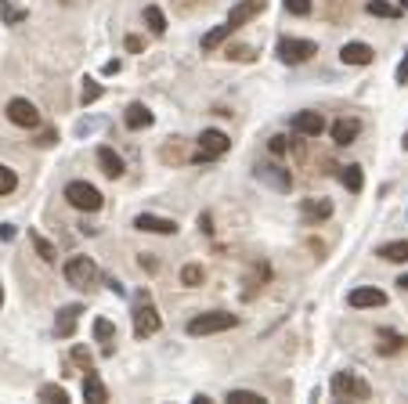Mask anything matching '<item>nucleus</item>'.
Listing matches in <instances>:
<instances>
[{
	"label": "nucleus",
	"instance_id": "16",
	"mask_svg": "<svg viewBox=\"0 0 408 404\" xmlns=\"http://www.w3.org/2000/svg\"><path fill=\"white\" fill-rule=\"evenodd\" d=\"M358 134H361V123H358V119H336V123H332V141L343 145V148L354 145Z\"/></svg>",
	"mask_w": 408,
	"mask_h": 404
},
{
	"label": "nucleus",
	"instance_id": "28",
	"mask_svg": "<svg viewBox=\"0 0 408 404\" xmlns=\"http://www.w3.org/2000/svg\"><path fill=\"white\" fill-rule=\"evenodd\" d=\"M203 278H206L203 264H188V267L181 271V286H188V289H196V286H203Z\"/></svg>",
	"mask_w": 408,
	"mask_h": 404
},
{
	"label": "nucleus",
	"instance_id": "26",
	"mask_svg": "<svg viewBox=\"0 0 408 404\" xmlns=\"http://www.w3.org/2000/svg\"><path fill=\"white\" fill-rule=\"evenodd\" d=\"M145 22H148V29H152L155 37H163V33H167V15H163L160 8H155V4H148V8H145Z\"/></svg>",
	"mask_w": 408,
	"mask_h": 404
},
{
	"label": "nucleus",
	"instance_id": "17",
	"mask_svg": "<svg viewBox=\"0 0 408 404\" xmlns=\"http://www.w3.org/2000/svg\"><path fill=\"white\" fill-rule=\"evenodd\" d=\"M260 8H264V0H239V4L232 8V15H228V22L239 29V25H246L253 15H260Z\"/></svg>",
	"mask_w": 408,
	"mask_h": 404
},
{
	"label": "nucleus",
	"instance_id": "43",
	"mask_svg": "<svg viewBox=\"0 0 408 404\" xmlns=\"http://www.w3.org/2000/svg\"><path fill=\"white\" fill-rule=\"evenodd\" d=\"M105 286H109V289H112L116 296H127V289H123V282H116V278H109V282H105Z\"/></svg>",
	"mask_w": 408,
	"mask_h": 404
},
{
	"label": "nucleus",
	"instance_id": "25",
	"mask_svg": "<svg viewBox=\"0 0 408 404\" xmlns=\"http://www.w3.org/2000/svg\"><path fill=\"white\" fill-rule=\"evenodd\" d=\"M380 354H397V350H404L408 347V339L404 336H397V332H390V329H380Z\"/></svg>",
	"mask_w": 408,
	"mask_h": 404
},
{
	"label": "nucleus",
	"instance_id": "30",
	"mask_svg": "<svg viewBox=\"0 0 408 404\" xmlns=\"http://www.w3.org/2000/svg\"><path fill=\"white\" fill-rule=\"evenodd\" d=\"M25 15H29V11H22V8H11V0H0V18H4V25H18Z\"/></svg>",
	"mask_w": 408,
	"mask_h": 404
},
{
	"label": "nucleus",
	"instance_id": "22",
	"mask_svg": "<svg viewBox=\"0 0 408 404\" xmlns=\"http://www.w3.org/2000/svg\"><path fill=\"white\" fill-rule=\"evenodd\" d=\"M304 216H307V221H329L332 202L329 199H304Z\"/></svg>",
	"mask_w": 408,
	"mask_h": 404
},
{
	"label": "nucleus",
	"instance_id": "29",
	"mask_svg": "<svg viewBox=\"0 0 408 404\" xmlns=\"http://www.w3.org/2000/svg\"><path fill=\"white\" fill-rule=\"evenodd\" d=\"M94 339H98V343H112V339H116V325L109 318H94Z\"/></svg>",
	"mask_w": 408,
	"mask_h": 404
},
{
	"label": "nucleus",
	"instance_id": "6",
	"mask_svg": "<svg viewBox=\"0 0 408 404\" xmlns=\"http://www.w3.org/2000/svg\"><path fill=\"white\" fill-rule=\"evenodd\" d=\"M8 119L15 123V127H25V130L40 127V112H37V105L29 98H11L8 102Z\"/></svg>",
	"mask_w": 408,
	"mask_h": 404
},
{
	"label": "nucleus",
	"instance_id": "13",
	"mask_svg": "<svg viewBox=\"0 0 408 404\" xmlns=\"http://www.w3.org/2000/svg\"><path fill=\"white\" fill-rule=\"evenodd\" d=\"M372 58H376V51H372L368 44H361V40L340 47V61H343V66H368Z\"/></svg>",
	"mask_w": 408,
	"mask_h": 404
},
{
	"label": "nucleus",
	"instance_id": "45",
	"mask_svg": "<svg viewBox=\"0 0 408 404\" xmlns=\"http://www.w3.org/2000/svg\"><path fill=\"white\" fill-rule=\"evenodd\" d=\"M127 51H141V40H138V37H127Z\"/></svg>",
	"mask_w": 408,
	"mask_h": 404
},
{
	"label": "nucleus",
	"instance_id": "14",
	"mask_svg": "<svg viewBox=\"0 0 408 404\" xmlns=\"http://www.w3.org/2000/svg\"><path fill=\"white\" fill-rule=\"evenodd\" d=\"M83 314V307L80 303H69V307H61L58 310V322H54V332L61 336V339H69L73 332H76V318Z\"/></svg>",
	"mask_w": 408,
	"mask_h": 404
},
{
	"label": "nucleus",
	"instance_id": "42",
	"mask_svg": "<svg viewBox=\"0 0 408 404\" xmlns=\"http://www.w3.org/2000/svg\"><path fill=\"white\" fill-rule=\"evenodd\" d=\"M73 357H76L80 365H87V368H90V354H87L83 347H76V350H73Z\"/></svg>",
	"mask_w": 408,
	"mask_h": 404
},
{
	"label": "nucleus",
	"instance_id": "11",
	"mask_svg": "<svg viewBox=\"0 0 408 404\" xmlns=\"http://www.w3.org/2000/svg\"><path fill=\"white\" fill-rule=\"evenodd\" d=\"M257 180L271 184L275 192H289V188H293V173H289V170H282V166H275V163L257 166Z\"/></svg>",
	"mask_w": 408,
	"mask_h": 404
},
{
	"label": "nucleus",
	"instance_id": "34",
	"mask_svg": "<svg viewBox=\"0 0 408 404\" xmlns=\"http://www.w3.org/2000/svg\"><path fill=\"white\" fill-rule=\"evenodd\" d=\"M40 400H58V404H66L69 393L61 390V386H54V383H47V386H40Z\"/></svg>",
	"mask_w": 408,
	"mask_h": 404
},
{
	"label": "nucleus",
	"instance_id": "3",
	"mask_svg": "<svg viewBox=\"0 0 408 404\" xmlns=\"http://www.w3.org/2000/svg\"><path fill=\"white\" fill-rule=\"evenodd\" d=\"M66 202L76 206L80 213H98L105 199H102V192L94 188V184H87V180H73V184H66Z\"/></svg>",
	"mask_w": 408,
	"mask_h": 404
},
{
	"label": "nucleus",
	"instance_id": "7",
	"mask_svg": "<svg viewBox=\"0 0 408 404\" xmlns=\"http://www.w3.org/2000/svg\"><path fill=\"white\" fill-rule=\"evenodd\" d=\"M228 148H232V141H228L224 130H203V137H199V155H196V159H199V163H210V159H217V155H224Z\"/></svg>",
	"mask_w": 408,
	"mask_h": 404
},
{
	"label": "nucleus",
	"instance_id": "27",
	"mask_svg": "<svg viewBox=\"0 0 408 404\" xmlns=\"http://www.w3.org/2000/svg\"><path fill=\"white\" fill-rule=\"evenodd\" d=\"M365 11L376 15V18H397V15H401V8H397V4H387V0H368Z\"/></svg>",
	"mask_w": 408,
	"mask_h": 404
},
{
	"label": "nucleus",
	"instance_id": "1",
	"mask_svg": "<svg viewBox=\"0 0 408 404\" xmlns=\"http://www.w3.org/2000/svg\"><path fill=\"white\" fill-rule=\"evenodd\" d=\"M329 390H332L336 400H368L372 397V386L358 376V372H336Z\"/></svg>",
	"mask_w": 408,
	"mask_h": 404
},
{
	"label": "nucleus",
	"instance_id": "9",
	"mask_svg": "<svg viewBox=\"0 0 408 404\" xmlns=\"http://www.w3.org/2000/svg\"><path fill=\"white\" fill-rule=\"evenodd\" d=\"M134 228L148 231V235H177V221H170V216H155V213H138Z\"/></svg>",
	"mask_w": 408,
	"mask_h": 404
},
{
	"label": "nucleus",
	"instance_id": "36",
	"mask_svg": "<svg viewBox=\"0 0 408 404\" xmlns=\"http://www.w3.org/2000/svg\"><path fill=\"white\" fill-rule=\"evenodd\" d=\"M289 15H311V0H286Z\"/></svg>",
	"mask_w": 408,
	"mask_h": 404
},
{
	"label": "nucleus",
	"instance_id": "23",
	"mask_svg": "<svg viewBox=\"0 0 408 404\" xmlns=\"http://www.w3.org/2000/svg\"><path fill=\"white\" fill-rule=\"evenodd\" d=\"M29 242H33V250H37V257H40V260H47V264H54V260H58V250H54V245H51V242H47L37 228H29Z\"/></svg>",
	"mask_w": 408,
	"mask_h": 404
},
{
	"label": "nucleus",
	"instance_id": "38",
	"mask_svg": "<svg viewBox=\"0 0 408 404\" xmlns=\"http://www.w3.org/2000/svg\"><path fill=\"white\" fill-rule=\"evenodd\" d=\"M394 80L404 87L408 83V51H404V58H401V66H397V73H394Z\"/></svg>",
	"mask_w": 408,
	"mask_h": 404
},
{
	"label": "nucleus",
	"instance_id": "46",
	"mask_svg": "<svg viewBox=\"0 0 408 404\" xmlns=\"http://www.w3.org/2000/svg\"><path fill=\"white\" fill-rule=\"evenodd\" d=\"M397 286H401V289H408V274H401V278H397Z\"/></svg>",
	"mask_w": 408,
	"mask_h": 404
},
{
	"label": "nucleus",
	"instance_id": "24",
	"mask_svg": "<svg viewBox=\"0 0 408 404\" xmlns=\"http://www.w3.org/2000/svg\"><path fill=\"white\" fill-rule=\"evenodd\" d=\"M235 33V25L232 22H224V25H217V29H210V33L203 37V51H213V47H221L228 37Z\"/></svg>",
	"mask_w": 408,
	"mask_h": 404
},
{
	"label": "nucleus",
	"instance_id": "15",
	"mask_svg": "<svg viewBox=\"0 0 408 404\" xmlns=\"http://www.w3.org/2000/svg\"><path fill=\"white\" fill-rule=\"evenodd\" d=\"M83 397H87L90 404H105V400H109V386L102 383L98 372H90V368H87V376H83Z\"/></svg>",
	"mask_w": 408,
	"mask_h": 404
},
{
	"label": "nucleus",
	"instance_id": "37",
	"mask_svg": "<svg viewBox=\"0 0 408 404\" xmlns=\"http://www.w3.org/2000/svg\"><path fill=\"white\" fill-rule=\"evenodd\" d=\"M102 127V119H83V123H76V134L83 137V134H90V130H98Z\"/></svg>",
	"mask_w": 408,
	"mask_h": 404
},
{
	"label": "nucleus",
	"instance_id": "21",
	"mask_svg": "<svg viewBox=\"0 0 408 404\" xmlns=\"http://www.w3.org/2000/svg\"><path fill=\"white\" fill-rule=\"evenodd\" d=\"M98 166H102V173L105 177H123V159H119V155L112 152V148H98Z\"/></svg>",
	"mask_w": 408,
	"mask_h": 404
},
{
	"label": "nucleus",
	"instance_id": "44",
	"mask_svg": "<svg viewBox=\"0 0 408 404\" xmlns=\"http://www.w3.org/2000/svg\"><path fill=\"white\" fill-rule=\"evenodd\" d=\"M37 145H44V148H47V145H54V134H51V130H44V134H40V141H37Z\"/></svg>",
	"mask_w": 408,
	"mask_h": 404
},
{
	"label": "nucleus",
	"instance_id": "48",
	"mask_svg": "<svg viewBox=\"0 0 408 404\" xmlns=\"http://www.w3.org/2000/svg\"><path fill=\"white\" fill-rule=\"evenodd\" d=\"M0 307H4V286H0Z\"/></svg>",
	"mask_w": 408,
	"mask_h": 404
},
{
	"label": "nucleus",
	"instance_id": "2",
	"mask_svg": "<svg viewBox=\"0 0 408 404\" xmlns=\"http://www.w3.org/2000/svg\"><path fill=\"white\" fill-rule=\"evenodd\" d=\"M235 325H239V318L228 314V310H210V314H199L188 322V336H213V332H228Z\"/></svg>",
	"mask_w": 408,
	"mask_h": 404
},
{
	"label": "nucleus",
	"instance_id": "10",
	"mask_svg": "<svg viewBox=\"0 0 408 404\" xmlns=\"http://www.w3.org/2000/svg\"><path fill=\"white\" fill-rule=\"evenodd\" d=\"M293 130H296V134H304V137H318V134L325 130V116H322V112L304 109V112H296V116H293Z\"/></svg>",
	"mask_w": 408,
	"mask_h": 404
},
{
	"label": "nucleus",
	"instance_id": "4",
	"mask_svg": "<svg viewBox=\"0 0 408 404\" xmlns=\"http://www.w3.org/2000/svg\"><path fill=\"white\" fill-rule=\"evenodd\" d=\"M98 278H102V271H98V264H94L90 257H69L66 260V282L73 289H90Z\"/></svg>",
	"mask_w": 408,
	"mask_h": 404
},
{
	"label": "nucleus",
	"instance_id": "41",
	"mask_svg": "<svg viewBox=\"0 0 408 404\" xmlns=\"http://www.w3.org/2000/svg\"><path fill=\"white\" fill-rule=\"evenodd\" d=\"M119 69H123V61H119V58H112V61H105V76H116Z\"/></svg>",
	"mask_w": 408,
	"mask_h": 404
},
{
	"label": "nucleus",
	"instance_id": "18",
	"mask_svg": "<svg viewBox=\"0 0 408 404\" xmlns=\"http://www.w3.org/2000/svg\"><path fill=\"white\" fill-rule=\"evenodd\" d=\"M152 109L148 105H141V102H134L131 109H127V116H123V123H127L131 130H145V127H152Z\"/></svg>",
	"mask_w": 408,
	"mask_h": 404
},
{
	"label": "nucleus",
	"instance_id": "39",
	"mask_svg": "<svg viewBox=\"0 0 408 404\" xmlns=\"http://www.w3.org/2000/svg\"><path fill=\"white\" fill-rule=\"evenodd\" d=\"M15 235H18V228H15V224H0V242H11Z\"/></svg>",
	"mask_w": 408,
	"mask_h": 404
},
{
	"label": "nucleus",
	"instance_id": "8",
	"mask_svg": "<svg viewBox=\"0 0 408 404\" xmlns=\"http://www.w3.org/2000/svg\"><path fill=\"white\" fill-rule=\"evenodd\" d=\"M160 325H163V322H160V310H155L148 300L134 307V336H138V339L155 336V332H160Z\"/></svg>",
	"mask_w": 408,
	"mask_h": 404
},
{
	"label": "nucleus",
	"instance_id": "40",
	"mask_svg": "<svg viewBox=\"0 0 408 404\" xmlns=\"http://www.w3.org/2000/svg\"><path fill=\"white\" fill-rule=\"evenodd\" d=\"M228 58H239V61H249V58H253V51H249V47H235V51H228Z\"/></svg>",
	"mask_w": 408,
	"mask_h": 404
},
{
	"label": "nucleus",
	"instance_id": "33",
	"mask_svg": "<svg viewBox=\"0 0 408 404\" xmlns=\"http://www.w3.org/2000/svg\"><path fill=\"white\" fill-rule=\"evenodd\" d=\"M80 98H83V105H94V102L102 98V83L98 80H83V94Z\"/></svg>",
	"mask_w": 408,
	"mask_h": 404
},
{
	"label": "nucleus",
	"instance_id": "49",
	"mask_svg": "<svg viewBox=\"0 0 408 404\" xmlns=\"http://www.w3.org/2000/svg\"><path fill=\"white\" fill-rule=\"evenodd\" d=\"M401 11H408V0H401Z\"/></svg>",
	"mask_w": 408,
	"mask_h": 404
},
{
	"label": "nucleus",
	"instance_id": "19",
	"mask_svg": "<svg viewBox=\"0 0 408 404\" xmlns=\"http://www.w3.org/2000/svg\"><path fill=\"white\" fill-rule=\"evenodd\" d=\"M376 257H383L387 264H408V242H404V238L387 242V245H380V250H376Z\"/></svg>",
	"mask_w": 408,
	"mask_h": 404
},
{
	"label": "nucleus",
	"instance_id": "31",
	"mask_svg": "<svg viewBox=\"0 0 408 404\" xmlns=\"http://www.w3.org/2000/svg\"><path fill=\"white\" fill-rule=\"evenodd\" d=\"M15 188H18V177H15V170L0 163V195H11Z\"/></svg>",
	"mask_w": 408,
	"mask_h": 404
},
{
	"label": "nucleus",
	"instance_id": "12",
	"mask_svg": "<svg viewBox=\"0 0 408 404\" xmlns=\"http://www.w3.org/2000/svg\"><path fill=\"white\" fill-rule=\"evenodd\" d=\"M347 303H351L354 310H365V307H383V303H387V293H383V289H376V286H361V289H354V293L347 296Z\"/></svg>",
	"mask_w": 408,
	"mask_h": 404
},
{
	"label": "nucleus",
	"instance_id": "35",
	"mask_svg": "<svg viewBox=\"0 0 408 404\" xmlns=\"http://www.w3.org/2000/svg\"><path fill=\"white\" fill-rule=\"evenodd\" d=\"M268 148H271V155H286V152H289V137H286V134H275V137L268 141Z\"/></svg>",
	"mask_w": 408,
	"mask_h": 404
},
{
	"label": "nucleus",
	"instance_id": "5",
	"mask_svg": "<svg viewBox=\"0 0 408 404\" xmlns=\"http://www.w3.org/2000/svg\"><path fill=\"white\" fill-rule=\"evenodd\" d=\"M275 54L286 61V66H304V61L311 58V54H318V44L315 40H296V37H282L278 40V47H275Z\"/></svg>",
	"mask_w": 408,
	"mask_h": 404
},
{
	"label": "nucleus",
	"instance_id": "47",
	"mask_svg": "<svg viewBox=\"0 0 408 404\" xmlns=\"http://www.w3.org/2000/svg\"><path fill=\"white\" fill-rule=\"evenodd\" d=\"M401 148H404V152H408V134H404V137H401Z\"/></svg>",
	"mask_w": 408,
	"mask_h": 404
},
{
	"label": "nucleus",
	"instance_id": "20",
	"mask_svg": "<svg viewBox=\"0 0 408 404\" xmlns=\"http://www.w3.org/2000/svg\"><path fill=\"white\" fill-rule=\"evenodd\" d=\"M340 180H343V188H347V192H354V195L365 188V173H361V166H358V163L340 166Z\"/></svg>",
	"mask_w": 408,
	"mask_h": 404
},
{
	"label": "nucleus",
	"instance_id": "32",
	"mask_svg": "<svg viewBox=\"0 0 408 404\" xmlns=\"http://www.w3.org/2000/svg\"><path fill=\"white\" fill-rule=\"evenodd\" d=\"M228 400H232V404H264V397L253 393V390H232Z\"/></svg>",
	"mask_w": 408,
	"mask_h": 404
}]
</instances>
